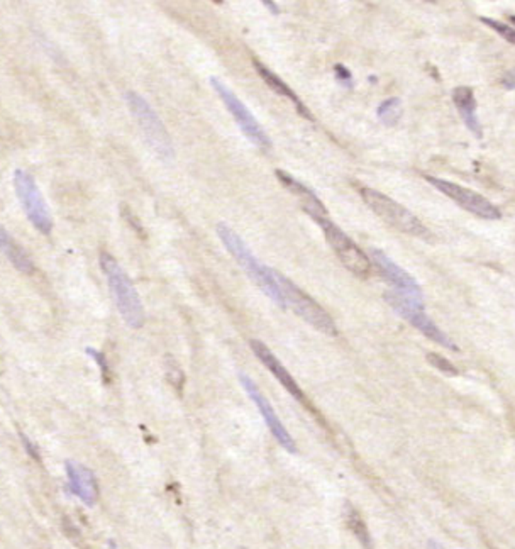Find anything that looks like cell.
Listing matches in <instances>:
<instances>
[{
    "label": "cell",
    "instance_id": "1",
    "mask_svg": "<svg viewBox=\"0 0 515 549\" xmlns=\"http://www.w3.org/2000/svg\"><path fill=\"white\" fill-rule=\"evenodd\" d=\"M217 234L221 238L222 244L226 246L227 251L233 255L234 260L240 263V267L246 273L249 275V278L266 293V297H270L271 300L276 302L282 309L286 307L285 298H283L282 289L278 285V280H276L275 270L271 268L264 267L263 263L258 261V258L253 255L251 249L246 246V242L240 238V234L236 231L231 229L229 226L226 224H217Z\"/></svg>",
    "mask_w": 515,
    "mask_h": 549
},
{
    "label": "cell",
    "instance_id": "2",
    "mask_svg": "<svg viewBox=\"0 0 515 549\" xmlns=\"http://www.w3.org/2000/svg\"><path fill=\"white\" fill-rule=\"evenodd\" d=\"M100 268H102L104 275H106L115 307H117L124 322L133 329L143 327L144 320H146L143 302H141L139 293L134 289L133 282L126 275V271L122 270L121 264L109 253H100Z\"/></svg>",
    "mask_w": 515,
    "mask_h": 549
},
{
    "label": "cell",
    "instance_id": "3",
    "mask_svg": "<svg viewBox=\"0 0 515 549\" xmlns=\"http://www.w3.org/2000/svg\"><path fill=\"white\" fill-rule=\"evenodd\" d=\"M124 99L128 102L130 114L134 115V119L139 124L141 133H143L148 146L156 153L159 160H165V162L173 160L175 149L173 144H171L170 134H168L165 124L162 122L159 115L156 114V110L149 106L148 100L134 90L126 92Z\"/></svg>",
    "mask_w": 515,
    "mask_h": 549
},
{
    "label": "cell",
    "instance_id": "4",
    "mask_svg": "<svg viewBox=\"0 0 515 549\" xmlns=\"http://www.w3.org/2000/svg\"><path fill=\"white\" fill-rule=\"evenodd\" d=\"M361 197H363L365 204L378 215L380 219H383L388 226L395 227L400 233L410 234V236L429 239L431 231L424 226L422 220L417 215H414L409 209H405L404 205H400L398 202L391 200L390 197H387L385 193L378 192L373 189H361Z\"/></svg>",
    "mask_w": 515,
    "mask_h": 549
},
{
    "label": "cell",
    "instance_id": "5",
    "mask_svg": "<svg viewBox=\"0 0 515 549\" xmlns=\"http://www.w3.org/2000/svg\"><path fill=\"white\" fill-rule=\"evenodd\" d=\"M385 300L387 304L398 314V316L404 317L407 322H410L417 331L422 332L425 338L438 343V345L444 346V348L451 351H458V346L454 345L453 339H451L446 332L439 329V327L436 326L434 320L425 314L424 300H417V298L407 297V295L395 292V290H387Z\"/></svg>",
    "mask_w": 515,
    "mask_h": 549
},
{
    "label": "cell",
    "instance_id": "6",
    "mask_svg": "<svg viewBox=\"0 0 515 549\" xmlns=\"http://www.w3.org/2000/svg\"><path fill=\"white\" fill-rule=\"evenodd\" d=\"M275 275L276 280H278L280 289H282L286 307L292 309L297 316H300L305 322L311 324L312 327H315V329L322 332V334L327 336L338 334V329H336V324L334 320H332V317L324 311V309L320 307L312 297H309L304 290L298 289L292 280H289L286 276L278 273V271H275Z\"/></svg>",
    "mask_w": 515,
    "mask_h": 549
},
{
    "label": "cell",
    "instance_id": "7",
    "mask_svg": "<svg viewBox=\"0 0 515 549\" xmlns=\"http://www.w3.org/2000/svg\"><path fill=\"white\" fill-rule=\"evenodd\" d=\"M14 189H16L17 199L21 202L22 211L29 222L39 231L41 234H51L53 231V218H51L50 207L44 200L43 193L37 189V183L31 173L24 170L14 171Z\"/></svg>",
    "mask_w": 515,
    "mask_h": 549
},
{
    "label": "cell",
    "instance_id": "8",
    "mask_svg": "<svg viewBox=\"0 0 515 549\" xmlns=\"http://www.w3.org/2000/svg\"><path fill=\"white\" fill-rule=\"evenodd\" d=\"M315 222L322 229L324 236H326L331 248L334 249L336 256L341 260V263L348 268L351 273L360 276V278L369 276V273H371V263H369L368 256L361 251L360 246L341 227L336 226L327 215L326 218L315 219Z\"/></svg>",
    "mask_w": 515,
    "mask_h": 549
},
{
    "label": "cell",
    "instance_id": "9",
    "mask_svg": "<svg viewBox=\"0 0 515 549\" xmlns=\"http://www.w3.org/2000/svg\"><path fill=\"white\" fill-rule=\"evenodd\" d=\"M211 84H212V87H214L215 93L221 97V100L224 102V106H226V109L231 112V115L234 117V121L237 122V126H240L242 134H244V136L248 137L253 144H255V146L263 149V151H268V149L271 148L270 137H268V134L264 133V129L261 128L260 122L256 121L255 115L251 114V110H249L248 107L241 102L240 97L231 90L227 85H224L219 78H215V77L211 78Z\"/></svg>",
    "mask_w": 515,
    "mask_h": 549
},
{
    "label": "cell",
    "instance_id": "10",
    "mask_svg": "<svg viewBox=\"0 0 515 549\" xmlns=\"http://www.w3.org/2000/svg\"><path fill=\"white\" fill-rule=\"evenodd\" d=\"M424 178L431 183L432 186H436L439 192H443L444 195L449 197L453 202H456L460 207L468 211L469 214H475L476 218L487 220H498L502 218V212L498 211V207H495L490 200H487L483 195H480V193L473 192V190L469 189H465V186L458 185V183L441 180V178L438 177H431V175H425Z\"/></svg>",
    "mask_w": 515,
    "mask_h": 549
},
{
    "label": "cell",
    "instance_id": "11",
    "mask_svg": "<svg viewBox=\"0 0 515 549\" xmlns=\"http://www.w3.org/2000/svg\"><path fill=\"white\" fill-rule=\"evenodd\" d=\"M240 382L242 385V388L246 390V394L249 395V398H251L253 402H255V405L258 407V410L261 412V416H263L264 422H266L268 429H270L271 434L275 436V439L278 441L280 446L283 447V450L290 451V453H297V446H295V441L292 436H290V432L286 431L285 425L282 424V421H280V417L276 416L275 409L271 407V403L268 402V398L264 397L263 392L258 388V385L253 382L251 378H249L248 375H244V373H240Z\"/></svg>",
    "mask_w": 515,
    "mask_h": 549
},
{
    "label": "cell",
    "instance_id": "12",
    "mask_svg": "<svg viewBox=\"0 0 515 549\" xmlns=\"http://www.w3.org/2000/svg\"><path fill=\"white\" fill-rule=\"evenodd\" d=\"M371 260L383 278L390 283V290L404 293L407 297L417 298V300H424L422 290H420L416 278L407 273L404 268L398 267L393 260H390L385 253L380 251V249H371Z\"/></svg>",
    "mask_w": 515,
    "mask_h": 549
},
{
    "label": "cell",
    "instance_id": "13",
    "mask_svg": "<svg viewBox=\"0 0 515 549\" xmlns=\"http://www.w3.org/2000/svg\"><path fill=\"white\" fill-rule=\"evenodd\" d=\"M249 345H251L253 353L256 354L258 360H260L261 363L266 366L268 369H270L271 375H273L275 378L278 380L280 383H282V387L285 388V390L289 392L290 395H292L295 401L304 403V405H309L307 397H305V394L302 392V388L298 387L297 382H295V378H293L292 375H290L289 369H286L285 366L282 365V361H280L278 358H276L275 354L271 353V349L268 348V346L264 345V343L258 341V339H253V341L249 343Z\"/></svg>",
    "mask_w": 515,
    "mask_h": 549
},
{
    "label": "cell",
    "instance_id": "14",
    "mask_svg": "<svg viewBox=\"0 0 515 549\" xmlns=\"http://www.w3.org/2000/svg\"><path fill=\"white\" fill-rule=\"evenodd\" d=\"M65 468L66 476H68L70 492L75 497H78L85 505H95L97 499H99V487H97V480L92 470L87 468L85 465L73 461V459L66 461Z\"/></svg>",
    "mask_w": 515,
    "mask_h": 549
},
{
    "label": "cell",
    "instance_id": "15",
    "mask_svg": "<svg viewBox=\"0 0 515 549\" xmlns=\"http://www.w3.org/2000/svg\"><path fill=\"white\" fill-rule=\"evenodd\" d=\"M276 177H278V180L282 182V185L285 186V189H289L290 192L300 200V205L302 209H304L305 214L311 215L313 220L319 218H326L327 215L326 205L319 200L315 192H312V190L309 189V186H305L302 182L295 180L292 175H289L283 170H276Z\"/></svg>",
    "mask_w": 515,
    "mask_h": 549
},
{
    "label": "cell",
    "instance_id": "16",
    "mask_svg": "<svg viewBox=\"0 0 515 549\" xmlns=\"http://www.w3.org/2000/svg\"><path fill=\"white\" fill-rule=\"evenodd\" d=\"M453 102L456 106L458 112H460L463 122L466 128L469 129V133L475 137L481 139L483 137V128L481 122L476 115V99L475 93L469 87H456L453 90Z\"/></svg>",
    "mask_w": 515,
    "mask_h": 549
},
{
    "label": "cell",
    "instance_id": "17",
    "mask_svg": "<svg viewBox=\"0 0 515 549\" xmlns=\"http://www.w3.org/2000/svg\"><path fill=\"white\" fill-rule=\"evenodd\" d=\"M0 253L17 268L21 273L26 275H32L35 273L36 267L32 258L28 255L24 248L10 236L9 231L6 229L3 226H0Z\"/></svg>",
    "mask_w": 515,
    "mask_h": 549
},
{
    "label": "cell",
    "instance_id": "18",
    "mask_svg": "<svg viewBox=\"0 0 515 549\" xmlns=\"http://www.w3.org/2000/svg\"><path fill=\"white\" fill-rule=\"evenodd\" d=\"M253 66H255V70L258 72V75H260V77L263 78V81L268 85V87L271 88V90L278 93V95L285 97V99H289L290 102H292L293 106H295V109L298 110V114L304 115V117L309 119V121H312V114L309 112L307 107H305L304 104H302V100L298 99L297 93H295L292 88H290L289 85H286L285 81H283L282 78L278 77V75H275L270 68H266V66H264L263 63L260 61V59H253Z\"/></svg>",
    "mask_w": 515,
    "mask_h": 549
},
{
    "label": "cell",
    "instance_id": "19",
    "mask_svg": "<svg viewBox=\"0 0 515 549\" xmlns=\"http://www.w3.org/2000/svg\"><path fill=\"white\" fill-rule=\"evenodd\" d=\"M346 524H348L351 532L356 536V539L360 541L361 546H363L365 549H373L371 536H369L368 528H367V524H365L363 517H361L360 512H358L356 509H353L351 505L346 507Z\"/></svg>",
    "mask_w": 515,
    "mask_h": 549
},
{
    "label": "cell",
    "instance_id": "20",
    "mask_svg": "<svg viewBox=\"0 0 515 549\" xmlns=\"http://www.w3.org/2000/svg\"><path fill=\"white\" fill-rule=\"evenodd\" d=\"M376 115H378V121L387 128L397 126L402 117V100L398 97L383 100L376 109Z\"/></svg>",
    "mask_w": 515,
    "mask_h": 549
},
{
    "label": "cell",
    "instance_id": "21",
    "mask_svg": "<svg viewBox=\"0 0 515 549\" xmlns=\"http://www.w3.org/2000/svg\"><path fill=\"white\" fill-rule=\"evenodd\" d=\"M480 21L483 22V24H487L488 28L494 29V31H497L498 35L507 41V43L515 44V29L514 28L507 26L505 22L495 21V19H490V17H480Z\"/></svg>",
    "mask_w": 515,
    "mask_h": 549
},
{
    "label": "cell",
    "instance_id": "22",
    "mask_svg": "<svg viewBox=\"0 0 515 549\" xmlns=\"http://www.w3.org/2000/svg\"><path fill=\"white\" fill-rule=\"evenodd\" d=\"M166 378L170 380V383L173 385L177 390H182V387H184V382H185L184 372H182L180 366L177 365V361H173L171 358H168L166 360Z\"/></svg>",
    "mask_w": 515,
    "mask_h": 549
},
{
    "label": "cell",
    "instance_id": "23",
    "mask_svg": "<svg viewBox=\"0 0 515 549\" xmlns=\"http://www.w3.org/2000/svg\"><path fill=\"white\" fill-rule=\"evenodd\" d=\"M427 361H429V363H431L432 366H434V368H438L439 372L446 373V375L456 376L458 373H460V372H458L456 366L451 363V361H447L446 358H443L441 354H438V353H429V354H427Z\"/></svg>",
    "mask_w": 515,
    "mask_h": 549
},
{
    "label": "cell",
    "instance_id": "24",
    "mask_svg": "<svg viewBox=\"0 0 515 549\" xmlns=\"http://www.w3.org/2000/svg\"><path fill=\"white\" fill-rule=\"evenodd\" d=\"M87 354L92 358L93 361H95L97 365L100 366V369H102V375H104V380H109V375H110V369H109V361H107L106 354L100 353V351L93 349V348H87Z\"/></svg>",
    "mask_w": 515,
    "mask_h": 549
},
{
    "label": "cell",
    "instance_id": "25",
    "mask_svg": "<svg viewBox=\"0 0 515 549\" xmlns=\"http://www.w3.org/2000/svg\"><path fill=\"white\" fill-rule=\"evenodd\" d=\"M334 72H336V78H338V81L341 85H344L346 88H351L353 87V75L346 66L342 65H336L334 66Z\"/></svg>",
    "mask_w": 515,
    "mask_h": 549
},
{
    "label": "cell",
    "instance_id": "26",
    "mask_svg": "<svg viewBox=\"0 0 515 549\" xmlns=\"http://www.w3.org/2000/svg\"><path fill=\"white\" fill-rule=\"evenodd\" d=\"M21 441H22V444H24V450L28 451L29 456H31L32 459H36V461H41L39 451H37L36 444L32 443V441L29 439V438H26V434H22V432H21Z\"/></svg>",
    "mask_w": 515,
    "mask_h": 549
},
{
    "label": "cell",
    "instance_id": "27",
    "mask_svg": "<svg viewBox=\"0 0 515 549\" xmlns=\"http://www.w3.org/2000/svg\"><path fill=\"white\" fill-rule=\"evenodd\" d=\"M502 87L505 88V90H515V68L503 73Z\"/></svg>",
    "mask_w": 515,
    "mask_h": 549
},
{
    "label": "cell",
    "instance_id": "28",
    "mask_svg": "<svg viewBox=\"0 0 515 549\" xmlns=\"http://www.w3.org/2000/svg\"><path fill=\"white\" fill-rule=\"evenodd\" d=\"M263 3L268 7V9L273 10V14H280V9H278V7H276V3H275V2H270V0H263Z\"/></svg>",
    "mask_w": 515,
    "mask_h": 549
},
{
    "label": "cell",
    "instance_id": "29",
    "mask_svg": "<svg viewBox=\"0 0 515 549\" xmlns=\"http://www.w3.org/2000/svg\"><path fill=\"white\" fill-rule=\"evenodd\" d=\"M429 549H444V548L439 543H436V541H429Z\"/></svg>",
    "mask_w": 515,
    "mask_h": 549
},
{
    "label": "cell",
    "instance_id": "30",
    "mask_svg": "<svg viewBox=\"0 0 515 549\" xmlns=\"http://www.w3.org/2000/svg\"><path fill=\"white\" fill-rule=\"evenodd\" d=\"M510 21H512V22H514V24H515V16H512V17H510Z\"/></svg>",
    "mask_w": 515,
    "mask_h": 549
},
{
    "label": "cell",
    "instance_id": "31",
    "mask_svg": "<svg viewBox=\"0 0 515 549\" xmlns=\"http://www.w3.org/2000/svg\"><path fill=\"white\" fill-rule=\"evenodd\" d=\"M492 549H495V548H492Z\"/></svg>",
    "mask_w": 515,
    "mask_h": 549
}]
</instances>
